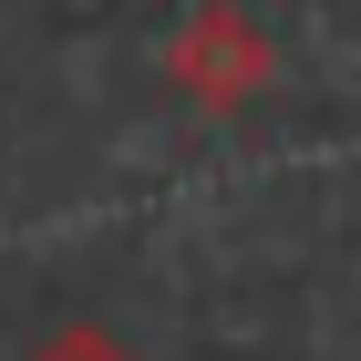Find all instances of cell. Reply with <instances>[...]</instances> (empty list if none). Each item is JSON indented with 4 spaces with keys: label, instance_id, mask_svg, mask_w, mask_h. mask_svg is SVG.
<instances>
[{
    "label": "cell",
    "instance_id": "obj_1",
    "mask_svg": "<svg viewBox=\"0 0 361 361\" xmlns=\"http://www.w3.org/2000/svg\"><path fill=\"white\" fill-rule=\"evenodd\" d=\"M166 83L196 114H248L279 83V42H269V21L248 0H196L186 21L166 31Z\"/></svg>",
    "mask_w": 361,
    "mask_h": 361
},
{
    "label": "cell",
    "instance_id": "obj_2",
    "mask_svg": "<svg viewBox=\"0 0 361 361\" xmlns=\"http://www.w3.org/2000/svg\"><path fill=\"white\" fill-rule=\"evenodd\" d=\"M21 361H145L124 331H104V320H62V331H42Z\"/></svg>",
    "mask_w": 361,
    "mask_h": 361
}]
</instances>
